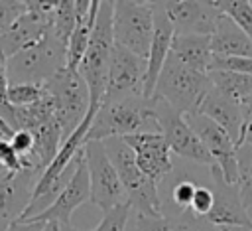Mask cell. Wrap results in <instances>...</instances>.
Segmentation results:
<instances>
[{
  "mask_svg": "<svg viewBox=\"0 0 252 231\" xmlns=\"http://www.w3.org/2000/svg\"><path fill=\"white\" fill-rule=\"evenodd\" d=\"M211 49L217 57H252V39L232 18L220 12L211 34Z\"/></svg>",
  "mask_w": 252,
  "mask_h": 231,
  "instance_id": "obj_19",
  "label": "cell"
},
{
  "mask_svg": "<svg viewBox=\"0 0 252 231\" xmlns=\"http://www.w3.org/2000/svg\"><path fill=\"white\" fill-rule=\"evenodd\" d=\"M85 201H91V184H89L85 154H81L69 184L63 188V192L57 195V199L43 213L35 215L33 219H37V221H57L61 225H67V223H71V215L75 213V209H79Z\"/></svg>",
  "mask_w": 252,
  "mask_h": 231,
  "instance_id": "obj_17",
  "label": "cell"
},
{
  "mask_svg": "<svg viewBox=\"0 0 252 231\" xmlns=\"http://www.w3.org/2000/svg\"><path fill=\"white\" fill-rule=\"evenodd\" d=\"M203 146L207 148L209 156L213 158L215 166L220 170L222 180L230 186H236L238 182V166H236V144L228 136L224 128L215 124L211 118L203 115H187L185 116Z\"/></svg>",
  "mask_w": 252,
  "mask_h": 231,
  "instance_id": "obj_12",
  "label": "cell"
},
{
  "mask_svg": "<svg viewBox=\"0 0 252 231\" xmlns=\"http://www.w3.org/2000/svg\"><path fill=\"white\" fill-rule=\"evenodd\" d=\"M154 8V36L146 59V85H144V97L152 99L158 77L163 69L165 59L169 57L171 51V39L175 36V30L167 18V14L161 8V2H152Z\"/></svg>",
  "mask_w": 252,
  "mask_h": 231,
  "instance_id": "obj_18",
  "label": "cell"
},
{
  "mask_svg": "<svg viewBox=\"0 0 252 231\" xmlns=\"http://www.w3.org/2000/svg\"><path fill=\"white\" fill-rule=\"evenodd\" d=\"M220 231H252V227H220Z\"/></svg>",
  "mask_w": 252,
  "mask_h": 231,
  "instance_id": "obj_41",
  "label": "cell"
},
{
  "mask_svg": "<svg viewBox=\"0 0 252 231\" xmlns=\"http://www.w3.org/2000/svg\"><path fill=\"white\" fill-rule=\"evenodd\" d=\"M57 2L26 0V12L14 22V26L0 36V53L10 59L12 55L35 45L51 30Z\"/></svg>",
  "mask_w": 252,
  "mask_h": 231,
  "instance_id": "obj_10",
  "label": "cell"
},
{
  "mask_svg": "<svg viewBox=\"0 0 252 231\" xmlns=\"http://www.w3.org/2000/svg\"><path fill=\"white\" fill-rule=\"evenodd\" d=\"M85 164L89 172V184H91V201L104 213L116 205L128 203L126 190L112 166V162L106 156L104 144L98 140H91L83 144Z\"/></svg>",
  "mask_w": 252,
  "mask_h": 231,
  "instance_id": "obj_9",
  "label": "cell"
},
{
  "mask_svg": "<svg viewBox=\"0 0 252 231\" xmlns=\"http://www.w3.org/2000/svg\"><path fill=\"white\" fill-rule=\"evenodd\" d=\"M24 12H26V2H22V0H0V36H4Z\"/></svg>",
  "mask_w": 252,
  "mask_h": 231,
  "instance_id": "obj_31",
  "label": "cell"
},
{
  "mask_svg": "<svg viewBox=\"0 0 252 231\" xmlns=\"http://www.w3.org/2000/svg\"><path fill=\"white\" fill-rule=\"evenodd\" d=\"M240 105H244V107H250V109H252V95H250V97H246V99H244Z\"/></svg>",
  "mask_w": 252,
  "mask_h": 231,
  "instance_id": "obj_43",
  "label": "cell"
},
{
  "mask_svg": "<svg viewBox=\"0 0 252 231\" xmlns=\"http://www.w3.org/2000/svg\"><path fill=\"white\" fill-rule=\"evenodd\" d=\"M10 144L14 146V150L18 152V156L22 158V166H24V162L33 152V134L30 130H16L12 134V138H10Z\"/></svg>",
  "mask_w": 252,
  "mask_h": 231,
  "instance_id": "obj_34",
  "label": "cell"
},
{
  "mask_svg": "<svg viewBox=\"0 0 252 231\" xmlns=\"http://www.w3.org/2000/svg\"><path fill=\"white\" fill-rule=\"evenodd\" d=\"M0 166L8 172H20L24 170L22 166V158L18 156V152L14 150V146L10 144V140H0Z\"/></svg>",
  "mask_w": 252,
  "mask_h": 231,
  "instance_id": "obj_35",
  "label": "cell"
},
{
  "mask_svg": "<svg viewBox=\"0 0 252 231\" xmlns=\"http://www.w3.org/2000/svg\"><path fill=\"white\" fill-rule=\"evenodd\" d=\"M8 73H6V57L0 53V118L4 120V116L10 113V105H8Z\"/></svg>",
  "mask_w": 252,
  "mask_h": 231,
  "instance_id": "obj_36",
  "label": "cell"
},
{
  "mask_svg": "<svg viewBox=\"0 0 252 231\" xmlns=\"http://www.w3.org/2000/svg\"><path fill=\"white\" fill-rule=\"evenodd\" d=\"M199 115L211 118L215 124L224 128L234 144L238 142L242 132V105L238 101L219 93L217 89H211L199 107Z\"/></svg>",
  "mask_w": 252,
  "mask_h": 231,
  "instance_id": "obj_20",
  "label": "cell"
},
{
  "mask_svg": "<svg viewBox=\"0 0 252 231\" xmlns=\"http://www.w3.org/2000/svg\"><path fill=\"white\" fill-rule=\"evenodd\" d=\"M211 69H224L252 77V57H217L213 55Z\"/></svg>",
  "mask_w": 252,
  "mask_h": 231,
  "instance_id": "obj_33",
  "label": "cell"
},
{
  "mask_svg": "<svg viewBox=\"0 0 252 231\" xmlns=\"http://www.w3.org/2000/svg\"><path fill=\"white\" fill-rule=\"evenodd\" d=\"M124 142L132 148L138 168L154 182H163L173 172V158L171 150L161 136V132H140L124 136Z\"/></svg>",
  "mask_w": 252,
  "mask_h": 231,
  "instance_id": "obj_14",
  "label": "cell"
},
{
  "mask_svg": "<svg viewBox=\"0 0 252 231\" xmlns=\"http://www.w3.org/2000/svg\"><path fill=\"white\" fill-rule=\"evenodd\" d=\"M112 22H114V2L100 0L87 51L77 69L89 87L91 105H96V107L100 105L104 91H106L108 63H110V53L114 49Z\"/></svg>",
  "mask_w": 252,
  "mask_h": 231,
  "instance_id": "obj_3",
  "label": "cell"
},
{
  "mask_svg": "<svg viewBox=\"0 0 252 231\" xmlns=\"http://www.w3.org/2000/svg\"><path fill=\"white\" fill-rule=\"evenodd\" d=\"M195 190H197V184L193 180H189V178H181V180H177L173 184V188H171V201L177 207L175 213L189 211V205H191Z\"/></svg>",
  "mask_w": 252,
  "mask_h": 231,
  "instance_id": "obj_30",
  "label": "cell"
},
{
  "mask_svg": "<svg viewBox=\"0 0 252 231\" xmlns=\"http://www.w3.org/2000/svg\"><path fill=\"white\" fill-rule=\"evenodd\" d=\"M43 97H45L43 85H33V83L8 85V105L10 107H30Z\"/></svg>",
  "mask_w": 252,
  "mask_h": 231,
  "instance_id": "obj_28",
  "label": "cell"
},
{
  "mask_svg": "<svg viewBox=\"0 0 252 231\" xmlns=\"http://www.w3.org/2000/svg\"><path fill=\"white\" fill-rule=\"evenodd\" d=\"M130 217V205H116L102 213L100 223L91 231H126V223Z\"/></svg>",
  "mask_w": 252,
  "mask_h": 231,
  "instance_id": "obj_29",
  "label": "cell"
},
{
  "mask_svg": "<svg viewBox=\"0 0 252 231\" xmlns=\"http://www.w3.org/2000/svg\"><path fill=\"white\" fill-rule=\"evenodd\" d=\"M207 75L211 79L213 89H217L219 93H222L238 103H242L246 97L252 95V77L250 75L224 71V69H211Z\"/></svg>",
  "mask_w": 252,
  "mask_h": 231,
  "instance_id": "obj_24",
  "label": "cell"
},
{
  "mask_svg": "<svg viewBox=\"0 0 252 231\" xmlns=\"http://www.w3.org/2000/svg\"><path fill=\"white\" fill-rule=\"evenodd\" d=\"M171 53L189 69L199 73H209L213 65L211 36L195 34H175L171 39Z\"/></svg>",
  "mask_w": 252,
  "mask_h": 231,
  "instance_id": "obj_22",
  "label": "cell"
},
{
  "mask_svg": "<svg viewBox=\"0 0 252 231\" xmlns=\"http://www.w3.org/2000/svg\"><path fill=\"white\" fill-rule=\"evenodd\" d=\"M211 180H213L215 203L205 219L219 229L220 227H252L248 209L242 205L238 188L226 184L219 168L211 170Z\"/></svg>",
  "mask_w": 252,
  "mask_h": 231,
  "instance_id": "obj_16",
  "label": "cell"
},
{
  "mask_svg": "<svg viewBox=\"0 0 252 231\" xmlns=\"http://www.w3.org/2000/svg\"><path fill=\"white\" fill-rule=\"evenodd\" d=\"M47 95L53 101L55 118L63 130V142L75 132L91 109V93L77 69L63 67L45 85Z\"/></svg>",
  "mask_w": 252,
  "mask_h": 231,
  "instance_id": "obj_6",
  "label": "cell"
},
{
  "mask_svg": "<svg viewBox=\"0 0 252 231\" xmlns=\"http://www.w3.org/2000/svg\"><path fill=\"white\" fill-rule=\"evenodd\" d=\"M77 24V0H59L55 6L53 22H51V34L67 47L69 38Z\"/></svg>",
  "mask_w": 252,
  "mask_h": 231,
  "instance_id": "obj_25",
  "label": "cell"
},
{
  "mask_svg": "<svg viewBox=\"0 0 252 231\" xmlns=\"http://www.w3.org/2000/svg\"><path fill=\"white\" fill-rule=\"evenodd\" d=\"M152 101H154V115H156L158 128H159L161 136L165 138L169 150L185 160H191L195 164L207 166L209 170H215L217 166H215L213 158L209 156L207 148L203 146V142L199 140V136L195 134L191 124L187 122L185 115L175 111L163 99L152 97Z\"/></svg>",
  "mask_w": 252,
  "mask_h": 231,
  "instance_id": "obj_7",
  "label": "cell"
},
{
  "mask_svg": "<svg viewBox=\"0 0 252 231\" xmlns=\"http://www.w3.org/2000/svg\"><path fill=\"white\" fill-rule=\"evenodd\" d=\"M63 67H67V47L51 34V30L35 45L6 59V73L10 85H45Z\"/></svg>",
  "mask_w": 252,
  "mask_h": 231,
  "instance_id": "obj_5",
  "label": "cell"
},
{
  "mask_svg": "<svg viewBox=\"0 0 252 231\" xmlns=\"http://www.w3.org/2000/svg\"><path fill=\"white\" fill-rule=\"evenodd\" d=\"M144 85H146V59L114 43L102 101L144 97Z\"/></svg>",
  "mask_w": 252,
  "mask_h": 231,
  "instance_id": "obj_11",
  "label": "cell"
},
{
  "mask_svg": "<svg viewBox=\"0 0 252 231\" xmlns=\"http://www.w3.org/2000/svg\"><path fill=\"white\" fill-rule=\"evenodd\" d=\"M41 231H61V223H57V221H45V225H43Z\"/></svg>",
  "mask_w": 252,
  "mask_h": 231,
  "instance_id": "obj_40",
  "label": "cell"
},
{
  "mask_svg": "<svg viewBox=\"0 0 252 231\" xmlns=\"http://www.w3.org/2000/svg\"><path fill=\"white\" fill-rule=\"evenodd\" d=\"M14 134V130L8 124H0V140H10Z\"/></svg>",
  "mask_w": 252,
  "mask_h": 231,
  "instance_id": "obj_39",
  "label": "cell"
},
{
  "mask_svg": "<svg viewBox=\"0 0 252 231\" xmlns=\"http://www.w3.org/2000/svg\"><path fill=\"white\" fill-rule=\"evenodd\" d=\"M161 8L167 14L175 34L211 36L215 30V22L220 14L213 4V0L211 2L167 0V2H161Z\"/></svg>",
  "mask_w": 252,
  "mask_h": 231,
  "instance_id": "obj_15",
  "label": "cell"
},
{
  "mask_svg": "<svg viewBox=\"0 0 252 231\" xmlns=\"http://www.w3.org/2000/svg\"><path fill=\"white\" fill-rule=\"evenodd\" d=\"M114 43L148 59L154 36V8L152 2L116 0L114 2Z\"/></svg>",
  "mask_w": 252,
  "mask_h": 231,
  "instance_id": "obj_8",
  "label": "cell"
},
{
  "mask_svg": "<svg viewBox=\"0 0 252 231\" xmlns=\"http://www.w3.org/2000/svg\"><path fill=\"white\" fill-rule=\"evenodd\" d=\"M2 172H4V168H2V166H0V174H2Z\"/></svg>",
  "mask_w": 252,
  "mask_h": 231,
  "instance_id": "obj_45",
  "label": "cell"
},
{
  "mask_svg": "<svg viewBox=\"0 0 252 231\" xmlns=\"http://www.w3.org/2000/svg\"><path fill=\"white\" fill-rule=\"evenodd\" d=\"M248 217H250V221H252V207H248Z\"/></svg>",
  "mask_w": 252,
  "mask_h": 231,
  "instance_id": "obj_44",
  "label": "cell"
},
{
  "mask_svg": "<svg viewBox=\"0 0 252 231\" xmlns=\"http://www.w3.org/2000/svg\"><path fill=\"white\" fill-rule=\"evenodd\" d=\"M213 203H215V193H213V188H207V186H199L197 184V190L193 193V199H191V205H189V211L197 217H207L209 211L213 209Z\"/></svg>",
  "mask_w": 252,
  "mask_h": 231,
  "instance_id": "obj_32",
  "label": "cell"
},
{
  "mask_svg": "<svg viewBox=\"0 0 252 231\" xmlns=\"http://www.w3.org/2000/svg\"><path fill=\"white\" fill-rule=\"evenodd\" d=\"M43 225H45V221H37V219L30 217V219H18V221H14L8 227V231H41Z\"/></svg>",
  "mask_w": 252,
  "mask_h": 231,
  "instance_id": "obj_38",
  "label": "cell"
},
{
  "mask_svg": "<svg viewBox=\"0 0 252 231\" xmlns=\"http://www.w3.org/2000/svg\"><path fill=\"white\" fill-rule=\"evenodd\" d=\"M219 12L232 18L252 39V2L248 0H213Z\"/></svg>",
  "mask_w": 252,
  "mask_h": 231,
  "instance_id": "obj_27",
  "label": "cell"
},
{
  "mask_svg": "<svg viewBox=\"0 0 252 231\" xmlns=\"http://www.w3.org/2000/svg\"><path fill=\"white\" fill-rule=\"evenodd\" d=\"M41 172L35 170H20L0 174V231H8V227L18 221L28 209L35 184Z\"/></svg>",
  "mask_w": 252,
  "mask_h": 231,
  "instance_id": "obj_13",
  "label": "cell"
},
{
  "mask_svg": "<svg viewBox=\"0 0 252 231\" xmlns=\"http://www.w3.org/2000/svg\"><path fill=\"white\" fill-rule=\"evenodd\" d=\"M61 231H83V229H77L71 223H67V225H61Z\"/></svg>",
  "mask_w": 252,
  "mask_h": 231,
  "instance_id": "obj_42",
  "label": "cell"
},
{
  "mask_svg": "<svg viewBox=\"0 0 252 231\" xmlns=\"http://www.w3.org/2000/svg\"><path fill=\"white\" fill-rule=\"evenodd\" d=\"M100 0H77V24L67 43V69H79L87 51Z\"/></svg>",
  "mask_w": 252,
  "mask_h": 231,
  "instance_id": "obj_21",
  "label": "cell"
},
{
  "mask_svg": "<svg viewBox=\"0 0 252 231\" xmlns=\"http://www.w3.org/2000/svg\"><path fill=\"white\" fill-rule=\"evenodd\" d=\"M108 160L112 162L128 197L130 209L138 213V217H161L163 203L158 192V184H154L136 162L132 148L124 142V138H106L102 140Z\"/></svg>",
  "mask_w": 252,
  "mask_h": 231,
  "instance_id": "obj_2",
  "label": "cell"
},
{
  "mask_svg": "<svg viewBox=\"0 0 252 231\" xmlns=\"http://www.w3.org/2000/svg\"><path fill=\"white\" fill-rule=\"evenodd\" d=\"M213 89L207 73H199L183 65L171 51L163 63L152 97L163 99L181 115H197L203 99Z\"/></svg>",
  "mask_w": 252,
  "mask_h": 231,
  "instance_id": "obj_4",
  "label": "cell"
},
{
  "mask_svg": "<svg viewBox=\"0 0 252 231\" xmlns=\"http://www.w3.org/2000/svg\"><path fill=\"white\" fill-rule=\"evenodd\" d=\"M242 144H252V109L242 105V132L236 142V148Z\"/></svg>",
  "mask_w": 252,
  "mask_h": 231,
  "instance_id": "obj_37",
  "label": "cell"
},
{
  "mask_svg": "<svg viewBox=\"0 0 252 231\" xmlns=\"http://www.w3.org/2000/svg\"><path fill=\"white\" fill-rule=\"evenodd\" d=\"M140 132H159L152 99L130 97L118 101H100L85 142H102L106 138H124Z\"/></svg>",
  "mask_w": 252,
  "mask_h": 231,
  "instance_id": "obj_1",
  "label": "cell"
},
{
  "mask_svg": "<svg viewBox=\"0 0 252 231\" xmlns=\"http://www.w3.org/2000/svg\"><path fill=\"white\" fill-rule=\"evenodd\" d=\"M236 166H238V193L242 205L252 207V144H242L236 148Z\"/></svg>",
  "mask_w": 252,
  "mask_h": 231,
  "instance_id": "obj_26",
  "label": "cell"
},
{
  "mask_svg": "<svg viewBox=\"0 0 252 231\" xmlns=\"http://www.w3.org/2000/svg\"><path fill=\"white\" fill-rule=\"evenodd\" d=\"M138 231H220L207 219L181 211L161 217H138Z\"/></svg>",
  "mask_w": 252,
  "mask_h": 231,
  "instance_id": "obj_23",
  "label": "cell"
}]
</instances>
